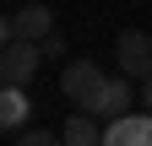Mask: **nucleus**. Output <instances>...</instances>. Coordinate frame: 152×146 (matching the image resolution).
Returning a JSON list of instances; mask_svg holds the SVG:
<instances>
[{
  "label": "nucleus",
  "mask_w": 152,
  "mask_h": 146,
  "mask_svg": "<svg viewBox=\"0 0 152 146\" xmlns=\"http://www.w3.org/2000/svg\"><path fill=\"white\" fill-rule=\"evenodd\" d=\"M136 98H141V87H130V76H103V87L87 103V114L109 124V119H120V114H136Z\"/></svg>",
  "instance_id": "f257e3e1"
},
{
  "label": "nucleus",
  "mask_w": 152,
  "mask_h": 146,
  "mask_svg": "<svg viewBox=\"0 0 152 146\" xmlns=\"http://www.w3.org/2000/svg\"><path fill=\"white\" fill-rule=\"evenodd\" d=\"M114 60H120V76L147 81V76H152V38L136 33V27H125L120 38H114Z\"/></svg>",
  "instance_id": "f03ea898"
},
{
  "label": "nucleus",
  "mask_w": 152,
  "mask_h": 146,
  "mask_svg": "<svg viewBox=\"0 0 152 146\" xmlns=\"http://www.w3.org/2000/svg\"><path fill=\"white\" fill-rule=\"evenodd\" d=\"M38 65H44V49L27 43V38H16L6 54H0V87H27L38 76Z\"/></svg>",
  "instance_id": "7ed1b4c3"
},
{
  "label": "nucleus",
  "mask_w": 152,
  "mask_h": 146,
  "mask_svg": "<svg viewBox=\"0 0 152 146\" xmlns=\"http://www.w3.org/2000/svg\"><path fill=\"white\" fill-rule=\"evenodd\" d=\"M98 87H103V70L92 65V60H71V65L60 70V92H65V98H71L76 108H87Z\"/></svg>",
  "instance_id": "20e7f679"
},
{
  "label": "nucleus",
  "mask_w": 152,
  "mask_h": 146,
  "mask_svg": "<svg viewBox=\"0 0 152 146\" xmlns=\"http://www.w3.org/2000/svg\"><path fill=\"white\" fill-rule=\"evenodd\" d=\"M103 146H152V114H120L103 124Z\"/></svg>",
  "instance_id": "39448f33"
},
{
  "label": "nucleus",
  "mask_w": 152,
  "mask_h": 146,
  "mask_svg": "<svg viewBox=\"0 0 152 146\" xmlns=\"http://www.w3.org/2000/svg\"><path fill=\"white\" fill-rule=\"evenodd\" d=\"M11 27H16V38H27V43H44L49 33H54V11L44 6V0H33V6H22L11 16Z\"/></svg>",
  "instance_id": "423d86ee"
},
{
  "label": "nucleus",
  "mask_w": 152,
  "mask_h": 146,
  "mask_svg": "<svg viewBox=\"0 0 152 146\" xmlns=\"http://www.w3.org/2000/svg\"><path fill=\"white\" fill-rule=\"evenodd\" d=\"M60 141H65V146H103V124L82 108V114H71V119L60 124Z\"/></svg>",
  "instance_id": "0eeeda50"
},
{
  "label": "nucleus",
  "mask_w": 152,
  "mask_h": 146,
  "mask_svg": "<svg viewBox=\"0 0 152 146\" xmlns=\"http://www.w3.org/2000/svg\"><path fill=\"white\" fill-rule=\"evenodd\" d=\"M33 119V103L22 87H0V130H22V124Z\"/></svg>",
  "instance_id": "6e6552de"
},
{
  "label": "nucleus",
  "mask_w": 152,
  "mask_h": 146,
  "mask_svg": "<svg viewBox=\"0 0 152 146\" xmlns=\"http://www.w3.org/2000/svg\"><path fill=\"white\" fill-rule=\"evenodd\" d=\"M16 146H65L54 130H27V135H16Z\"/></svg>",
  "instance_id": "1a4fd4ad"
},
{
  "label": "nucleus",
  "mask_w": 152,
  "mask_h": 146,
  "mask_svg": "<svg viewBox=\"0 0 152 146\" xmlns=\"http://www.w3.org/2000/svg\"><path fill=\"white\" fill-rule=\"evenodd\" d=\"M11 43H16V27H11V16H6V11H0V54H6Z\"/></svg>",
  "instance_id": "9d476101"
},
{
  "label": "nucleus",
  "mask_w": 152,
  "mask_h": 146,
  "mask_svg": "<svg viewBox=\"0 0 152 146\" xmlns=\"http://www.w3.org/2000/svg\"><path fill=\"white\" fill-rule=\"evenodd\" d=\"M38 49H44V60H60V49H65V43H60V33H49V38L38 43Z\"/></svg>",
  "instance_id": "9b49d317"
},
{
  "label": "nucleus",
  "mask_w": 152,
  "mask_h": 146,
  "mask_svg": "<svg viewBox=\"0 0 152 146\" xmlns=\"http://www.w3.org/2000/svg\"><path fill=\"white\" fill-rule=\"evenodd\" d=\"M141 114H152V76L141 81Z\"/></svg>",
  "instance_id": "f8f14e48"
}]
</instances>
